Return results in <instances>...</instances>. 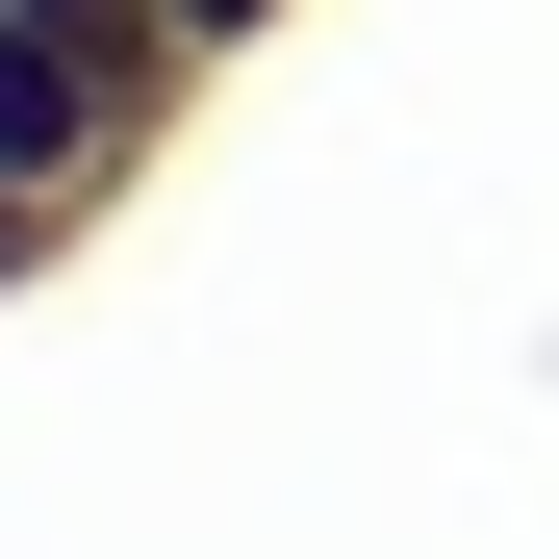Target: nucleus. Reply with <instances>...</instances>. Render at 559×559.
Here are the masks:
<instances>
[{
	"label": "nucleus",
	"mask_w": 559,
	"mask_h": 559,
	"mask_svg": "<svg viewBox=\"0 0 559 559\" xmlns=\"http://www.w3.org/2000/svg\"><path fill=\"white\" fill-rule=\"evenodd\" d=\"M204 103V51L153 26V0H0V178H51V204H128Z\"/></svg>",
	"instance_id": "f257e3e1"
},
{
	"label": "nucleus",
	"mask_w": 559,
	"mask_h": 559,
	"mask_svg": "<svg viewBox=\"0 0 559 559\" xmlns=\"http://www.w3.org/2000/svg\"><path fill=\"white\" fill-rule=\"evenodd\" d=\"M76 229H103V204H51V178H0V306H26V280H51Z\"/></svg>",
	"instance_id": "f03ea898"
}]
</instances>
